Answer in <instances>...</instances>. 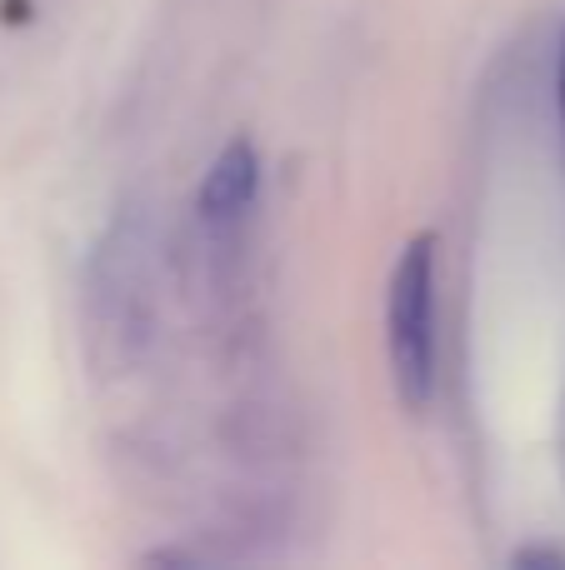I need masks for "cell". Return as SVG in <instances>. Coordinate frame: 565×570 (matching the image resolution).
Segmentation results:
<instances>
[{
    "label": "cell",
    "mask_w": 565,
    "mask_h": 570,
    "mask_svg": "<svg viewBox=\"0 0 565 570\" xmlns=\"http://www.w3.org/2000/svg\"><path fill=\"white\" fill-rule=\"evenodd\" d=\"M386 355L390 381L406 411H426L440 385L436 341V236H416L400 246L386 285Z\"/></svg>",
    "instance_id": "1"
},
{
    "label": "cell",
    "mask_w": 565,
    "mask_h": 570,
    "mask_svg": "<svg viewBox=\"0 0 565 570\" xmlns=\"http://www.w3.org/2000/svg\"><path fill=\"white\" fill-rule=\"evenodd\" d=\"M260 200V156L246 136H236L216 160H210L206 180L196 190V220H200V246H206L210 276L226 281L240 261V240L256 216Z\"/></svg>",
    "instance_id": "2"
},
{
    "label": "cell",
    "mask_w": 565,
    "mask_h": 570,
    "mask_svg": "<svg viewBox=\"0 0 565 570\" xmlns=\"http://www.w3.org/2000/svg\"><path fill=\"white\" fill-rule=\"evenodd\" d=\"M556 120H561V146H565V36H561V56H556Z\"/></svg>",
    "instance_id": "3"
}]
</instances>
